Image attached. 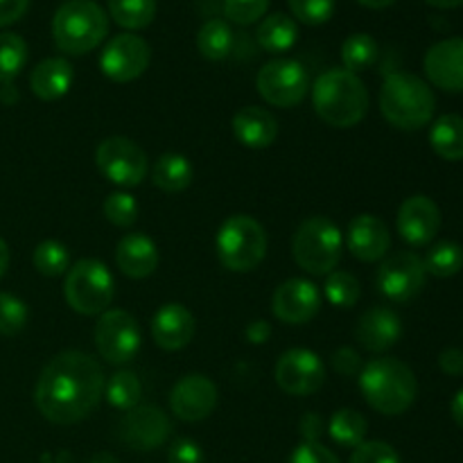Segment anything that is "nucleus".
Masks as SVG:
<instances>
[{"label": "nucleus", "mask_w": 463, "mask_h": 463, "mask_svg": "<svg viewBox=\"0 0 463 463\" xmlns=\"http://www.w3.org/2000/svg\"><path fill=\"white\" fill-rule=\"evenodd\" d=\"M158 247L149 235L129 233L118 242L116 247V265L129 279H147L156 271Z\"/></svg>", "instance_id": "5701e85b"}, {"label": "nucleus", "mask_w": 463, "mask_h": 463, "mask_svg": "<svg viewBox=\"0 0 463 463\" xmlns=\"http://www.w3.org/2000/svg\"><path fill=\"white\" fill-rule=\"evenodd\" d=\"M425 276L428 271L416 253L398 251L380 265L378 274H375V285L387 301L410 303L423 292Z\"/></svg>", "instance_id": "f8f14e48"}, {"label": "nucleus", "mask_w": 463, "mask_h": 463, "mask_svg": "<svg viewBox=\"0 0 463 463\" xmlns=\"http://www.w3.org/2000/svg\"><path fill=\"white\" fill-rule=\"evenodd\" d=\"M402 335L401 317L389 307H371L360 317L355 337L362 348L371 353H384L396 346Z\"/></svg>", "instance_id": "4be33fe9"}, {"label": "nucleus", "mask_w": 463, "mask_h": 463, "mask_svg": "<svg viewBox=\"0 0 463 463\" xmlns=\"http://www.w3.org/2000/svg\"><path fill=\"white\" fill-rule=\"evenodd\" d=\"M193 176H194V170L184 154L167 152L163 154V156H158V161L154 163V170H152L154 185L167 194L184 193V190L193 184Z\"/></svg>", "instance_id": "bb28decb"}, {"label": "nucleus", "mask_w": 463, "mask_h": 463, "mask_svg": "<svg viewBox=\"0 0 463 463\" xmlns=\"http://www.w3.org/2000/svg\"><path fill=\"white\" fill-rule=\"evenodd\" d=\"M360 280L348 271H330L328 279L324 283V297L330 306L342 307V310H351L360 301Z\"/></svg>", "instance_id": "e433bc0d"}, {"label": "nucleus", "mask_w": 463, "mask_h": 463, "mask_svg": "<svg viewBox=\"0 0 463 463\" xmlns=\"http://www.w3.org/2000/svg\"><path fill=\"white\" fill-rule=\"evenodd\" d=\"M27 63V43L21 34H0V84H12Z\"/></svg>", "instance_id": "72a5a7b5"}, {"label": "nucleus", "mask_w": 463, "mask_h": 463, "mask_svg": "<svg viewBox=\"0 0 463 463\" xmlns=\"http://www.w3.org/2000/svg\"><path fill=\"white\" fill-rule=\"evenodd\" d=\"M7 267H9V247H7V242L0 238V279L5 276Z\"/></svg>", "instance_id": "603ef678"}, {"label": "nucleus", "mask_w": 463, "mask_h": 463, "mask_svg": "<svg viewBox=\"0 0 463 463\" xmlns=\"http://www.w3.org/2000/svg\"><path fill=\"white\" fill-rule=\"evenodd\" d=\"M107 7L113 21L129 32L145 30L156 18V0H107Z\"/></svg>", "instance_id": "c756f323"}, {"label": "nucleus", "mask_w": 463, "mask_h": 463, "mask_svg": "<svg viewBox=\"0 0 463 463\" xmlns=\"http://www.w3.org/2000/svg\"><path fill=\"white\" fill-rule=\"evenodd\" d=\"M197 330L193 312L181 303H165L152 317V337L163 351H181L188 346Z\"/></svg>", "instance_id": "412c9836"}, {"label": "nucleus", "mask_w": 463, "mask_h": 463, "mask_svg": "<svg viewBox=\"0 0 463 463\" xmlns=\"http://www.w3.org/2000/svg\"><path fill=\"white\" fill-rule=\"evenodd\" d=\"M30 0H0V27L12 25L18 18L25 16Z\"/></svg>", "instance_id": "49530a36"}, {"label": "nucleus", "mask_w": 463, "mask_h": 463, "mask_svg": "<svg viewBox=\"0 0 463 463\" xmlns=\"http://www.w3.org/2000/svg\"><path fill=\"white\" fill-rule=\"evenodd\" d=\"M27 306L18 297L0 292V335H18L27 324Z\"/></svg>", "instance_id": "58836bf2"}, {"label": "nucleus", "mask_w": 463, "mask_h": 463, "mask_svg": "<svg viewBox=\"0 0 463 463\" xmlns=\"http://www.w3.org/2000/svg\"><path fill=\"white\" fill-rule=\"evenodd\" d=\"M398 233L411 247H425L437 238L441 229V211L437 203L425 194H414L405 199L398 211Z\"/></svg>", "instance_id": "a211bd4d"}, {"label": "nucleus", "mask_w": 463, "mask_h": 463, "mask_svg": "<svg viewBox=\"0 0 463 463\" xmlns=\"http://www.w3.org/2000/svg\"><path fill=\"white\" fill-rule=\"evenodd\" d=\"M90 463H118V459L111 452H98V455L90 457Z\"/></svg>", "instance_id": "4d7b16f0"}, {"label": "nucleus", "mask_w": 463, "mask_h": 463, "mask_svg": "<svg viewBox=\"0 0 463 463\" xmlns=\"http://www.w3.org/2000/svg\"><path fill=\"white\" fill-rule=\"evenodd\" d=\"M256 39L258 43H260V48L267 50V52H288V50H292L294 43L298 41V25L294 18L288 16V14H269V16L262 18L260 25H258Z\"/></svg>", "instance_id": "a878e982"}, {"label": "nucleus", "mask_w": 463, "mask_h": 463, "mask_svg": "<svg viewBox=\"0 0 463 463\" xmlns=\"http://www.w3.org/2000/svg\"><path fill=\"white\" fill-rule=\"evenodd\" d=\"M140 344L143 333L134 315L125 310H107L99 315L95 326V346L104 362L113 366L129 364L138 355Z\"/></svg>", "instance_id": "9d476101"}, {"label": "nucleus", "mask_w": 463, "mask_h": 463, "mask_svg": "<svg viewBox=\"0 0 463 463\" xmlns=\"http://www.w3.org/2000/svg\"><path fill=\"white\" fill-rule=\"evenodd\" d=\"M95 163H98V170L120 188L140 185L149 170L147 154L140 149V145L125 136L104 138L95 149Z\"/></svg>", "instance_id": "9b49d317"}, {"label": "nucleus", "mask_w": 463, "mask_h": 463, "mask_svg": "<svg viewBox=\"0 0 463 463\" xmlns=\"http://www.w3.org/2000/svg\"><path fill=\"white\" fill-rule=\"evenodd\" d=\"M312 104L326 125L351 129L360 125L369 111V90L355 72L330 68L312 86Z\"/></svg>", "instance_id": "f03ea898"}, {"label": "nucleus", "mask_w": 463, "mask_h": 463, "mask_svg": "<svg viewBox=\"0 0 463 463\" xmlns=\"http://www.w3.org/2000/svg\"><path fill=\"white\" fill-rule=\"evenodd\" d=\"M276 319L289 326H303L315 319L321 310V292L312 280L289 279L276 288L271 297Z\"/></svg>", "instance_id": "dca6fc26"}, {"label": "nucleus", "mask_w": 463, "mask_h": 463, "mask_svg": "<svg viewBox=\"0 0 463 463\" xmlns=\"http://www.w3.org/2000/svg\"><path fill=\"white\" fill-rule=\"evenodd\" d=\"M113 297H116V280L104 262L86 258L66 271L63 298L80 315H102L109 310Z\"/></svg>", "instance_id": "6e6552de"}, {"label": "nucleus", "mask_w": 463, "mask_h": 463, "mask_svg": "<svg viewBox=\"0 0 463 463\" xmlns=\"http://www.w3.org/2000/svg\"><path fill=\"white\" fill-rule=\"evenodd\" d=\"M439 366L448 375H463V351L461 348H446L439 357Z\"/></svg>", "instance_id": "de8ad7c7"}, {"label": "nucleus", "mask_w": 463, "mask_h": 463, "mask_svg": "<svg viewBox=\"0 0 463 463\" xmlns=\"http://www.w3.org/2000/svg\"><path fill=\"white\" fill-rule=\"evenodd\" d=\"M430 145L434 152L446 161H461L463 158V118L448 113L434 120L430 129Z\"/></svg>", "instance_id": "cd10ccee"}, {"label": "nucleus", "mask_w": 463, "mask_h": 463, "mask_svg": "<svg viewBox=\"0 0 463 463\" xmlns=\"http://www.w3.org/2000/svg\"><path fill=\"white\" fill-rule=\"evenodd\" d=\"M109 34V18L95 0H66L52 18V39L61 52L80 57Z\"/></svg>", "instance_id": "39448f33"}, {"label": "nucleus", "mask_w": 463, "mask_h": 463, "mask_svg": "<svg viewBox=\"0 0 463 463\" xmlns=\"http://www.w3.org/2000/svg\"><path fill=\"white\" fill-rule=\"evenodd\" d=\"M425 75L437 89L463 93V39H446L425 52Z\"/></svg>", "instance_id": "6ab92c4d"}, {"label": "nucleus", "mask_w": 463, "mask_h": 463, "mask_svg": "<svg viewBox=\"0 0 463 463\" xmlns=\"http://www.w3.org/2000/svg\"><path fill=\"white\" fill-rule=\"evenodd\" d=\"M172 432V423L161 407L136 405L120 420V439L129 450L149 452L161 448Z\"/></svg>", "instance_id": "2eb2a0df"}, {"label": "nucleus", "mask_w": 463, "mask_h": 463, "mask_svg": "<svg viewBox=\"0 0 463 463\" xmlns=\"http://www.w3.org/2000/svg\"><path fill=\"white\" fill-rule=\"evenodd\" d=\"M348 251L362 262L383 260L392 247V233L380 217L371 213L353 217L346 231Z\"/></svg>", "instance_id": "aec40b11"}, {"label": "nucleus", "mask_w": 463, "mask_h": 463, "mask_svg": "<svg viewBox=\"0 0 463 463\" xmlns=\"http://www.w3.org/2000/svg\"><path fill=\"white\" fill-rule=\"evenodd\" d=\"M357 378L364 401L383 416L405 414L419 393L414 371L396 357H375L362 366Z\"/></svg>", "instance_id": "7ed1b4c3"}, {"label": "nucleus", "mask_w": 463, "mask_h": 463, "mask_svg": "<svg viewBox=\"0 0 463 463\" xmlns=\"http://www.w3.org/2000/svg\"><path fill=\"white\" fill-rule=\"evenodd\" d=\"M344 251V235L333 220L324 215L301 222L292 240L297 265L312 276H328L337 269Z\"/></svg>", "instance_id": "423d86ee"}, {"label": "nucleus", "mask_w": 463, "mask_h": 463, "mask_svg": "<svg viewBox=\"0 0 463 463\" xmlns=\"http://www.w3.org/2000/svg\"><path fill=\"white\" fill-rule=\"evenodd\" d=\"M233 30L222 18H211L197 32V50L208 61H222L233 50Z\"/></svg>", "instance_id": "c85d7f7f"}, {"label": "nucleus", "mask_w": 463, "mask_h": 463, "mask_svg": "<svg viewBox=\"0 0 463 463\" xmlns=\"http://www.w3.org/2000/svg\"><path fill=\"white\" fill-rule=\"evenodd\" d=\"M217 407V387L203 373H188L172 387L170 410L185 423L208 419Z\"/></svg>", "instance_id": "f3484780"}, {"label": "nucleus", "mask_w": 463, "mask_h": 463, "mask_svg": "<svg viewBox=\"0 0 463 463\" xmlns=\"http://www.w3.org/2000/svg\"><path fill=\"white\" fill-rule=\"evenodd\" d=\"M233 136L249 149H267L279 138V122L267 109L244 107L233 116Z\"/></svg>", "instance_id": "b1692460"}, {"label": "nucleus", "mask_w": 463, "mask_h": 463, "mask_svg": "<svg viewBox=\"0 0 463 463\" xmlns=\"http://www.w3.org/2000/svg\"><path fill=\"white\" fill-rule=\"evenodd\" d=\"M294 18L303 25H324L333 18L335 0H288Z\"/></svg>", "instance_id": "a19ab883"}, {"label": "nucleus", "mask_w": 463, "mask_h": 463, "mask_svg": "<svg viewBox=\"0 0 463 463\" xmlns=\"http://www.w3.org/2000/svg\"><path fill=\"white\" fill-rule=\"evenodd\" d=\"M140 396H143V384H140L138 375L129 369L116 371V373L104 383V398H107L109 405L116 407V410H134L136 405H140Z\"/></svg>", "instance_id": "7c9ffc66"}, {"label": "nucleus", "mask_w": 463, "mask_h": 463, "mask_svg": "<svg viewBox=\"0 0 463 463\" xmlns=\"http://www.w3.org/2000/svg\"><path fill=\"white\" fill-rule=\"evenodd\" d=\"M437 109L432 89L410 72H392L380 89V111L384 120L402 131L430 125Z\"/></svg>", "instance_id": "20e7f679"}, {"label": "nucleus", "mask_w": 463, "mask_h": 463, "mask_svg": "<svg viewBox=\"0 0 463 463\" xmlns=\"http://www.w3.org/2000/svg\"><path fill=\"white\" fill-rule=\"evenodd\" d=\"M215 251L226 269L235 274H247L265 260V229L260 222L249 215H231L217 231Z\"/></svg>", "instance_id": "0eeeda50"}, {"label": "nucleus", "mask_w": 463, "mask_h": 463, "mask_svg": "<svg viewBox=\"0 0 463 463\" xmlns=\"http://www.w3.org/2000/svg\"><path fill=\"white\" fill-rule=\"evenodd\" d=\"M348 463H401V457L389 443L384 441H364L353 450Z\"/></svg>", "instance_id": "79ce46f5"}, {"label": "nucleus", "mask_w": 463, "mask_h": 463, "mask_svg": "<svg viewBox=\"0 0 463 463\" xmlns=\"http://www.w3.org/2000/svg\"><path fill=\"white\" fill-rule=\"evenodd\" d=\"M271 0H224V16L235 25H253L262 21Z\"/></svg>", "instance_id": "ea45409f"}, {"label": "nucleus", "mask_w": 463, "mask_h": 463, "mask_svg": "<svg viewBox=\"0 0 463 463\" xmlns=\"http://www.w3.org/2000/svg\"><path fill=\"white\" fill-rule=\"evenodd\" d=\"M104 373L93 355L63 351L41 371L34 402L41 416L54 425H75L84 420L104 396Z\"/></svg>", "instance_id": "f257e3e1"}, {"label": "nucleus", "mask_w": 463, "mask_h": 463, "mask_svg": "<svg viewBox=\"0 0 463 463\" xmlns=\"http://www.w3.org/2000/svg\"><path fill=\"white\" fill-rule=\"evenodd\" d=\"M152 61V48L134 32L118 34L104 45L99 54V71L118 84H127L143 75Z\"/></svg>", "instance_id": "ddd939ff"}, {"label": "nucleus", "mask_w": 463, "mask_h": 463, "mask_svg": "<svg viewBox=\"0 0 463 463\" xmlns=\"http://www.w3.org/2000/svg\"><path fill=\"white\" fill-rule=\"evenodd\" d=\"M276 383L289 396H312L326 383V366L310 348H289L279 357Z\"/></svg>", "instance_id": "4468645a"}, {"label": "nucleus", "mask_w": 463, "mask_h": 463, "mask_svg": "<svg viewBox=\"0 0 463 463\" xmlns=\"http://www.w3.org/2000/svg\"><path fill=\"white\" fill-rule=\"evenodd\" d=\"M450 414H452V419H455V423L463 430V389L461 392H457L455 398H452Z\"/></svg>", "instance_id": "3c124183"}, {"label": "nucleus", "mask_w": 463, "mask_h": 463, "mask_svg": "<svg viewBox=\"0 0 463 463\" xmlns=\"http://www.w3.org/2000/svg\"><path fill=\"white\" fill-rule=\"evenodd\" d=\"M0 99H3L5 104H14L18 99L16 89H14L12 84H3V90H0Z\"/></svg>", "instance_id": "864d4df0"}, {"label": "nucleus", "mask_w": 463, "mask_h": 463, "mask_svg": "<svg viewBox=\"0 0 463 463\" xmlns=\"http://www.w3.org/2000/svg\"><path fill=\"white\" fill-rule=\"evenodd\" d=\"M244 335H247V339L251 344H265L267 339H269V335H271V328H269V324H267V321H262V319H256V321H251V324L247 326V330H244Z\"/></svg>", "instance_id": "09e8293b"}, {"label": "nucleus", "mask_w": 463, "mask_h": 463, "mask_svg": "<svg viewBox=\"0 0 463 463\" xmlns=\"http://www.w3.org/2000/svg\"><path fill=\"white\" fill-rule=\"evenodd\" d=\"M330 362H333V369L337 371V373L346 375V378H355L362 371V357L357 355L355 348L351 346L337 348V351L333 353V357H330Z\"/></svg>", "instance_id": "a18cd8bd"}, {"label": "nucleus", "mask_w": 463, "mask_h": 463, "mask_svg": "<svg viewBox=\"0 0 463 463\" xmlns=\"http://www.w3.org/2000/svg\"><path fill=\"white\" fill-rule=\"evenodd\" d=\"M425 3H430L432 7H439V9H455V7H461L463 0H425Z\"/></svg>", "instance_id": "6e6d98bb"}, {"label": "nucleus", "mask_w": 463, "mask_h": 463, "mask_svg": "<svg viewBox=\"0 0 463 463\" xmlns=\"http://www.w3.org/2000/svg\"><path fill=\"white\" fill-rule=\"evenodd\" d=\"M102 213L113 226L129 229L138 220V203H136L134 194L125 193V190H116V193H111L104 199Z\"/></svg>", "instance_id": "4c0bfd02"}, {"label": "nucleus", "mask_w": 463, "mask_h": 463, "mask_svg": "<svg viewBox=\"0 0 463 463\" xmlns=\"http://www.w3.org/2000/svg\"><path fill=\"white\" fill-rule=\"evenodd\" d=\"M357 3L364 5V7H369V9H387V7H392L396 0H357Z\"/></svg>", "instance_id": "5fc2aeb1"}, {"label": "nucleus", "mask_w": 463, "mask_h": 463, "mask_svg": "<svg viewBox=\"0 0 463 463\" xmlns=\"http://www.w3.org/2000/svg\"><path fill=\"white\" fill-rule=\"evenodd\" d=\"M260 98L271 107L292 109L306 99L310 77L297 59H271L260 68L256 77Z\"/></svg>", "instance_id": "1a4fd4ad"}, {"label": "nucleus", "mask_w": 463, "mask_h": 463, "mask_svg": "<svg viewBox=\"0 0 463 463\" xmlns=\"http://www.w3.org/2000/svg\"><path fill=\"white\" fill-rule=\"evenodd\" d=\"M32 262H34V269L41 276L57 279V276H63L71 269V251L57 240H43L41 244H36L34 253H32Z\"/></svg>", "instance_id": "c9c22d12"}, {"label": "nucleus", "mask_w": 463, "mask_h": 463, "mask_svg": "<svg viewBox=\"0 0 463 463\" xmlns=\"http://www.w3.org/2000/svg\"><path fill=\"white\" fill-rule=\"evenodd\" d=\"M72 66L63 57H50L36 63L30 75V89L39 99L52 102L63 98L72 86Z\"/></svg>", "instance_id": "393cba45"}, {"label": "nucleus", "mask_w": 463, "mask_h": 463, "mask_svg": "<svg viewBox=\"0 0 463 463\" xmlns=\"http://www.w3.org/2000/svg\"><path fill=\"white\" fill-rule=\"evenodd\" d=\"M423 267L428 274L437 276V279H450V276L459 274L463 267V249L457 242H439L425 253Z\"/></svg>", "instance_id": "f704fd0d"}, {"label": "nucleus", "mask_w": 463, "mask_h": 463, "mask_svg": "<svg viewBox=\"0 0 463 463\" xmlns=\"http://www.w3.org/2000/svg\"><path fill=\"white\" fill-rule=\"evenodd\" d=\"M288 463H339L337 455L321 446L319 441H303L297 450L292 452Z\"/></svg>", "instance_id": "37998d69"}, {"label": "nucleus", "mask_w": 463, "mask_h": 463, "mask_svg": "<svg viewBox=\"0 0 463 463\" xmlns=\"http://www.w3.org/2000/svg\"><path fill=\"white\" fill-rule=\"evenodd\" d=\"M301 432L306 437V441H317V434L321 432V419L317 414H307L303 416L301 420Z\"/></svg>", "instance_id": "8fccbe9b"}, {"label": "nucleus", "mask_w": 463, "mask_h": 463, "mask_svg": "<svg viewBox=\"0 0 463 463\" xmlns=\"http://www.w3.org/2000/svg\"><path fill=\"white\" fill-rule=\"evenodd\" d=\"M170 463H203V450L193 439H176L167 452Z\"/></svg>", "instance_id": "c03bdc74"}, {"label": "nucleus", "mask_w": 463, "mask_h": 463, "mask_svg": "<svg viewBox=\"0 0 463 463\" xmlns=\"http://www.w3.org/2000/svg\"><path fill=\"white\" fill-rule=\"evenodd\" d=\"M366 430H369V423H366L364 416L357 410H337L330 419L328 434L337 446L342 448H353L355 450L357 446H362L366 439Z\"/></svg>", "instance_id": "2f4dec72"}, {"label": "nucleus", "mask_w": 463, "mask_h": 463, "mask_svg": "<svg viewBox=\"0 0 463 463\" xmlns=\"http://www.w3.org/2000/svg\"><path fill=\"white\" fill-rule=\"evenodd\" d=\"M378 59V41L366 32H357L351 34L342 45V61L344 68L351 72H364Z\"/></svg>", "instance_id": "473e14b6"}]
</instances>
